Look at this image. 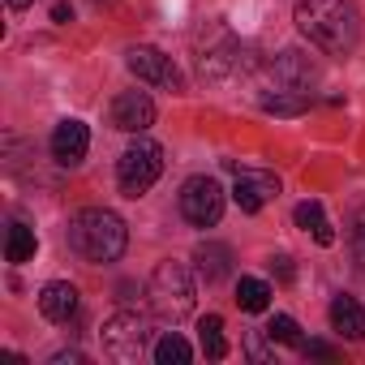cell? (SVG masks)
I'll use <instances>...</instances> for the list:
<instances>
[{"label": "cell", "mask_w": 365, "mask_h": 365, "mask_svg": "<svg viewBox=\"0 0 365 365\" xmlns=\"http://www.w3.org/2000/svg\"><path fill=\"white\" fill-rule=\"evenodd\" d=\"M112 125H116L120 133H142V129H150V125H155V103H150V95H146V91H125V95H116V103H112Z\"/></svg>", "instance_id": "cell-11"}, {"label": "cell", "mask_w": 365, "mask_h": 365, "mask_svg": "<svg viewBox=\"0 0 365 365\" xmlns=\"http://www.w3.org/2000/svg\"><path fill=\"white\" fill-rule=\"evenodd\" d=\"M39 314H43L48 322H69V318L78 314V288L65 284V279L43 284V292H39Z\"/></svg>", "instance_id": "cell-13"}, {"label": "cell", "mask_w": 365, "mask_h": 365, "mask_svg": "<svg viewBox=\"0 0 365 365\" xmlns=\"http://www.w3.org/2000/svg\"><path fill=\"white\" fill-rule=\"evenodd\" d=\"M352 258H356V267L365 275V207L352 215Z\"/></svg>", "instance_id": "cell-23"}, {"label": "cell", "mask_w": 365, "mask_h": 365, "mask_svg": "<svg viewBox=\"0 0 365 365\" xmlns=\"http://www.w3.org/2000/svg\"><path fill=\"white\" fill-rule=\"evenodd\" d=\"M194 275L185 262H159L155 275H150V305L163 322H180V318H190L194 314Z\"/></svg>", "instance_id": "cell-3"}, {"label": "cell", "mask_w": 365, "mask_h": 365, "mask_svg": "<svg viewBox=\"0 0 365 365\" xmlns=\"http://www.w3.org/2000/svg\"><path fill=\"white\" fill-rule=\"evenodd\" d=\"M228 172L237 176L232 198H237V207H241L245 215H258L271 198H279V180H275L271 172H250V168H241L237 159H228Z\"/></svg>", "instance_id": "cell-9"}, {"label": "cell", "mask_w": 365, "mask_h": 365, "mask_svg": "<svg viewBox=\"0 0 365 365\" xmlns=\"http://www.w3.org/2000/svg\"><path fill=\"white\" fill-rule=\"evenodd\" d=\"M86 150H91V129H86L82 120H61L56 133H52V155H56V163L73 168V163L86 159Z\"/></svg>", "instance_id": "cell-12"}, {"label": "cell", "mask_w": 365, "mask_h": 365, "mask_svg": "<svg viewBox=\"0 0 365 365\" xmlns=\"http://www.w3.org/2000/svg\"><path fill=\"white\" fill-rule=\"evenodd\" d=\"M190 356H194V348L180 339L176 331H168V335L155 344V361H159V365H190Z\"/></svg>", "instance_id": "cell-21"}, {"label": "cell", "mask_w": 365, "mask_h": 365, "mask_svg": "<svg viewBox=\"0 0 365 365\" xmlns=\"http://www.w3.org/2000/svg\"><path fill=\"white\" fill-rule=\"evenodd\" d=\"M150 348V322L142 318V314H133V309H120V314H112L108 322H103V352L112 356V361H138L142 352Z\"/></svg>", "instance_id": "cell-5"}, {"label": "cell", "mask_w": 365, "mask_h": 365, "mask_svg": "<svg viewBox=\"0 0 365 365\" xmlns=\"http://www.w3.org/2000/svg\"><path fill=\"white\" fill-rule=\"evenodd\" d=\"M52 22H73V5H65V0H61V5H52Z\"/></svg>", "instance_id": "cell-27"}, {"label": "cell", "mask_w": 365, "mask_h": 365, "mask_svg": "<svg viewBox=\"0 0 365 365\" xmlns=\"http://www.w3.org/2000/svg\"><path fill=\"white\" fill-rule=\"evenodd\" d=\"M292 220H297V228L314 232V241H318V245H331V241H335V232H331V224H327V215H322V202H314V198H309V202H301Z\"/></svg>", "instance_id": "cell-16"}, {"label": "cell", "mask_w": 365, "mask_h": 365, "mask_svg": "<svg viewBox=\"0 0 365 365\" xmlns=\"http://www.w3.org/2000/svg\"><path fill=\"white\" fill-rule=\"evenodd\" d=\"M52 365H82V352H56Z\"/></svg>", "instance_id": "cell-28"}, {"label": "cell", "mask_w": 365, "mask_h": 365, "mask_svg": "<svg viewBox=\"0 0 365 365\" xmlns=\"http://www.w3.org/2000/svg\"><path fill=\"white\" fill-rule=\"evenodd\" d=\"M159 172H163V146L150 142V138H138V142L120 155V163H116L120 194H125V198H142L155 180H159Z\"/></svg>", "instance_id": "cell-4"}, {"label": "cell", "mask_w": 365, "mask_h": 365, "mask_svg": "<svg viewBox=\"0 0 365 365\" xmlns=\"http://www.w3.org/2000/svg\"><path fill=\"white\" fill-rule=\"evenodd\" d=\"M292 22L327 56H348L361 43V22L348 0H297Z\"/></svg>", "instance_id": "cell-1"}, {"label": "cell", "mask_w": 365, "mask_h": 365, "mask_svg": "<svg viewBox=\"0 0 365 365\" xmlns=\"http://www.w3.org/2000/svg\"><path fill=\"white\" fill-rule=\"evenodd\" d=\"M262 335H267V331H250V335H245V352H250L254 361H271V348L262 344Z\"/></svg>", "instance_id": "cell-24"}, {"label": "cell", "mask_w": 365, "mask_h": 365, "mask_svg": "<svg viewBox=\"0 0 365 365\" xmlns=\"http://www.w3.org/2000/svg\"><path fill=\"white\" fill-rule=\"evenodd\" d=\"M262 112H271V116H301V112H309V91L262 95Z\"/></svg>", "instance_id": "cell-18"}, {"label": "cell", "mask_w": 365, "mask_h": 365, "mask_svg": "<svg viewBox=\"0 0 365 365\" xmlns=\"http://www.w3.org/2000/svg\"><path fill=\"white\" fill-rule=\"evenodd\" d=\"M35 250H39L35 228L14 224V228H9V237H5V258H9V262H31V258H35Z\"/></svg>", "instance_id": "cell-20"}, {"label": "cell", "mask_w": 365, "mask_h": 365, "mask_svg": "<svg viewBox=\"0 0 365 365\" xmlns=\"http://www.w3.org/2000/svg\"><path fill=\"white\" fill-rule=\"evenodd\" d=\"M241 69V43L228 26H211L207 31V43L198 48V73L202 82H224Z\"/></svg>", "instance_id": "cell-7"}, {"label": "cell", "mask_w": 365, "mask_h": 365, "mask_svg": "<svg viewBox=\"0 0 365 365\" xmlns=\"http://www.w3.org/2000/svg\"><path fill=\"white\" fill-rule=\"evenodd\" d=\"M180 215L194 228H215L224 215V190L215 176H190L185 190H180Z\"/></svg>", "instance_id": "cell-6"}, {"label": "cell", "mask_w": 365, "mask_h": 365, "mask_svg": "<svg viewBox=\"0 0 365 365\" xmlns=\"http://www.w3.org/2000/svg\"><path fill=\"white\" fill-rule=\"evenodd\" d=\"M271 284L267 279H254V275H241V284H237V305L245 309V314H262L267 305H271Z\"/></svg>", "instance_id": "cell-17"}, {"label": "cell", "mask_w": 365, "mask_h": 365, "mask_svg": "<svg viewBox=\"0 0 365 365\" xmlns=\"http://www.w3.org/2000/svg\"><path fill=\"white\" fill-rule=\"evenodd\" d=\"M267 339H271V344H297V348H301V327H297V318L275 314V318L267 322Z\"/></svg>", "instance_id": "cell-22"}, {"label": "cell", "mask_w": 365, "mask_h": 365, "mask_svg": "<svg viewBox=\"0 0 365 365\" xmlns=\"http://www.w3.org/2000/svg\"><path fill=\"white\" fill-rule=\"evenodd\" d=\"M331 327H335V335H344L352 344L365 335V314H361L356 297H335L331 301Z\"/></svg>", "instance_id": "cell-15"}, {"label": "cell", "mask_w": 365, "mask_h": 365, "mask_svg": "<svg viewBox=\"0 0 365 365\" xmlns=\"http://www.w3.org/2000/svg\"><path fill=\"white\" fill-rule=\"evenodd\" d=\"M301 352H305V356H322V361H331V356H335V348H331V344H322V339H309V344L301 339Z\"/></svg>", "instance_id": "cell-26"}, {"label": "cell", "mask_w": 365, "mask_h": 365, "mask_svg": "<svg viewBox=\"0 0 365 365\" xmlns=\"http://www.w3.org/2000/svg\"><path fill=\"white\" fill-rule=\"evenodd\" d=\"M314 78H318V69H314V61L309 56H301V52H279L271 65H267V91H309L314 86Z\"/></svg>", "instance_id": "cell-10"}, {"label": "cell", "mask_w": 365, "mask_h": 365, "mask_svg": "<svg viewBox=\"0 0 365 365\" xmlns=\"http://www.w3.org/2000/svg\"><path fill=\"white\" fill-rule=\"evenodd\" d=\"M194 262H198V275H202L207 284H220V279L232 271V250L220 245V241H202V245L194 250Z\"/></svg>", "instance_id": "cell-14"}, {"label": "cell", "mask_w": 365, "mask_h": 365, "mask_svg": "<svg viewBox=\"0 0 365 365\" xmlns=\"http://www.w3.org/2000/svg\"><path fill=\"white\" fill-rule=\"evenodd\" d=\"M125 65H129V73H138V78H142V82H150V86L185 91V78H180V69L172 65V56H163V52H159V48H150V43L129 48V52H125Z\"/></svg>", "instance_id": "cell-8"}, {"label": "cell", "mask_w": 365, "mask_h": 365, "mask_svg": "<svg viewBox=\"0 0 365 365\" xmlns=\"http://www.w3.org/2000/svg\"><path fill=\"white\" fill-rule=\"evenodd\" d=\"M9 5H14V9H26V5H35V0H9Z\"/></svg>", "instance_id": "cell-29"}, {"label": "cell", "mask_w": 365, "mask_h": 365, "mask_svg": "<svg viewBox=\"0 0 365 365\" xmlns=\"http://www.w3.org/2000/svg\"><path fill=\"white\" fill-rule=\"evenodd\" d=\"M198 339H202V352H207L211 361H224V356H228V339H224V318H220V314H207V318L198 322Z\"/></svg>", "instance_id": "cell-19"}, {"label": "cell", "mask_w": 365, "mask_h": 365, "mask_svg": "<svg viewBox=\"0 0 365 365\" xmlns=\"http://www.w3.org/2000/svg\"><path fill=\"white\" fill-rule=\"evenodd\" d=\"M271 271H275V279H279V284H292V275H297V271H292V258H288V254L271 258Z\"/></svg>", "instance_id": "cell-25"}, {"label": "cell", "mask_w": 365, "mask_h": 365, "mask_svg": "<svg viewBox=\"0 0 365 365\" xmlns=\"http://www.w3.org/2000/svg\"><path fill=\"white\" fill-rule=\"evenodd\" d=\"M69 245L73 254H82L86 262H116L129 245V228L116 211L103 207H86L69 220Z\"/></svg>", "instance_id": "cell-2"}]
</instances>
